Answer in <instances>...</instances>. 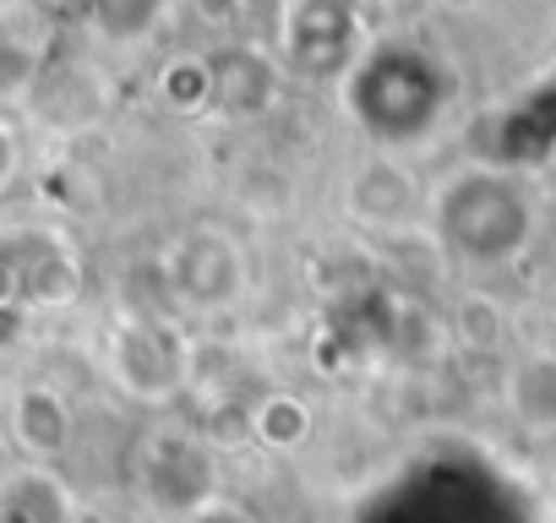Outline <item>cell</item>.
Segmentation results:
<instances>
[{
    "label": "cell",
    "instance_id": "1",
    "mask_svg": "<svg viewBox=\"0 0 556 523\" xmlns=\"http://www.w3.org/2000/svg\"><path fill=\"white\" fill-rule=\"evenodd\" d=\"M12 431L17 442L34 452V458H55L72 436V409L61 404L55 387H23L17 393V414H12Z\"/></svg>",
    "mask_w": 556,
    "mask_h": 523
},
{
    "label": "cell",
    "instance_id": "2",
    "mask_svg": "<svg viewBox=\"0 0 556 523\" xmlns=\"http://www.w3.org/2000/svg\"><path fill=\"white\" fill-rule=\"evenodd\" d=\"M507 409L534 431H556V355H523L507 371Z\"/></svg>",
    "mask_w": 556,
    "mask_h": 523
},
{
    "label": "cell",
    "instance_id": "3",
    "mask_svg": "<svg viewBox=\"0 0 556 523\" xmlns=\"http://www.w3.org/2000/svg\"><path fill=\"white\" fill-rule=\"evenodd\" d=\"M121 344H126V349H137V360H131V355H115V366H121V382H126L137 398H148V393H153L148 371H164V377L180 387V344H175L164 328H131Z\"/></svg>",
    "mask_w": 556,
    "mask_h": 523
},
{
    "label": "cell",
    "instance_id": "4",
    "mask_svg": "<svg viewBox=\"0 0 556 523\" xmlns=\"http://www.w3.org/2000/svg\"><path fill=\"white\" fill-rule=\"evenodd\" d=\"M251 431H256L267 447L290 452V447H301V442H306V431H312V409H306L301 398H290V393H273L267 404H256Z\"/></svg>",
    "mask_w": 556,
    "mask_h": 523
},
{
    "label": "cell",
    "instance_id": "5",
    "mask_svg": "<svg viewBox=\"0 0 556 523\" xmlns=\"http://www.w3.org/2000/svg\"><path fill=\"white\" fill-rule=\"evenodd\" d=\"M453 328H458V339H464L469 349H480V355H491V349L507 344V311H502L491 295H464L458 311H453Z\"/></svg>",
    "mask_w": 556,
    "mask_h": 523
},
{
    "label": "cell",
    "instance_id": "6",
    "mask_svg": "<svg viewBox=\"0 0 556 523\" xmlns=\"http://www.w3.org/2000/svg\"><path fill=\"white\" fill-rule=\"evenodd\" d=\"M202 7H207V17H213V23H229V12H235V0H202Z\"/></svg>",
    "mask_w": 556,
    "mask_h": 523
},
{
    "label": "cell",
    "instance_id": "7",
    "mask_svg": "<svg viewBox=\"0 0 556 523\" xmlns=\"http://www.w3.org/2000/svg\"><path fill=\"white\" fill-rule=\"evenodd\" d=\"M72 523H110V518H104L99 507H83V501H77V507H72Z\"/></svg>",
    "mask_w": 556,
    "mask_h": 523
}]
</instances>
